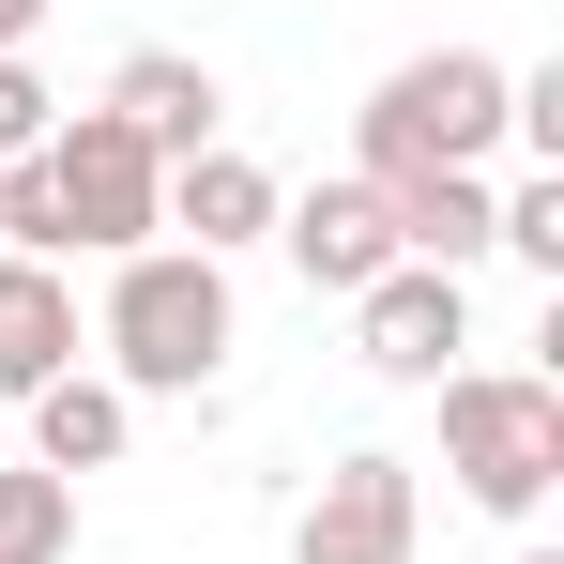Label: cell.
I'll list each match as a JSON object with an SVG mask.
<instances>
[{"instance_id":"cell-1","label":"cell","mask_w":564,"mask_h":564,"mask_svg":"<svg viewBox=\"0 0 564 564\" xmlns=\"http://www.w3.org/2000/svg\"><path fill=\"white\" fill-rule=\"evenodd\" d=\"M229 336H245V305H229V260H198V245H138L107 275V381L122 397H198L229 367Z\"/></svg>"},{"instance_id":"cell-2","label":"cell","mask_w":564,"mask_h":564,"mask_svg":"<svg viewBox=\"0 0 564 564\" xmlns=\"http://www.w3.org/2000/svg\"><path fill=\"white\" fill-rule=\"evenodd\" d=\"M503 77L519 62H488V46H427V62H397L367 93V169L351 184H412V169H488L503 153Z\"/></svg>"},{"instance_id":"cell-3","label":"cell","mask_w":564,"mask_h":564,"mask_svg":"<svg viewBox=\"0 0 564 564\" xmlns=\"http://www.w3.org/2000/svg\"><path fill=\"white\" fill-rule=\"evenodd\" d=\"M443 473H458V503H488V519H534L564 488V381L458 367L443 381Z\"/></svg>"},{"instance_id":"cell-4","label":"cell","mask_w":564,"mask_h":564,"mask_svg":"<svg viewBox=\"0 0 564 564\" xmlns=\"http://www.w3.org/2000/svg\"><path fill=\"white\" fill-rule=\"evenodd\" d=\"M46 198H62V245H93V260H138V245H169V169L107 122V107H77L62 138H46Z\"/></svg>"},{"instance_id":"cell-5","label":"cell","mask_w":564,"mask_h":564,"mask_svg":"<svg viewBox=\"0 0 564 564\" xmlns=\"http://www.w3.org/2000/svg\"><path fill=\"white\" fill-rule=\"evenodd\" d=\"M412 534H427V488H412V458L351 443V458L305 488V519H290V564H412Z\"/></svg>"},{"instance_id":"cell-6","label":"cell","mask_w":564,"mask_h":564,"mask_svg":"<svg viewBox=\"0 0 564 564\" xmlns=\"http://www.w3.org/2000/svg\"><path fill=\"white\" fill-rule=\"evenodd\" d=\"M351 351H367L381 381H458V351H473V290L427 275V260H397V275L351 290Z\"/></svg>"},{"instance_id":"cell-7","label":"cell","mask_w":564,"mask_h":564,"mask_svg":"<svg viewBox=\"0 0 564 564\" xmlns=\"http://www.w3.org/2000/svg\"><path fill=\"white\" fill-rule=\"evenodd\" d=\"M275 245H290V275L305 290H351L367 275H397V214H381V184H305V198H275Z\"/></svg>"},{"instance_id":"cell-8","label":"cell","mask_w":564,"mask_h":564,"mask_svg":"<svg viewBox=\"0 0 564 564\" xmlns=\"http://www.w3.org/2000/svg\"><path fill=\"white\" fill-rule=\"evenodd\" d=\"M214 62H184V46H122L107 62V122L153 153V169H184V153H214Z\"/></svg>"},{"instance_id":"cell-9","label":"cell","mask_w":564,"mask_h":564,"mask_svg":"<svg viewBox=\"0 0 564 564\" xmlns=\"http://www.w3.org/2000/svg\"><path fill=\"white\" fill-rule=\"evenodd\" d=\"M169 229H184L198 260L275 245V169H260V153H229V138H214V153H184V169H169Z\"/></svg>"},{"instance_id":"cell-10","label":"cell","mask_w":564,"mask_h":564,"mask_svg":"<svg viewBox=\"0 0 564 564\" xmlns=\"http://www.w3.org/2000/svg\"><path fill=\"white\" fill-rule=\"evenodd\" d=\"M381 214H397V260L473 275V260H488V214H503V184H488V169H412V184H381Z\"/></svg>"},{"instance_id":"cell-11","label":"cell","mask_w":564,"mask_h":564,"mask_svg":"<svg viewBox=\"0 0 564 564\" xmlns=\"http://www.w3.org/2000/svg\"><path fill=\"white\" fill-rule=\"evenodd\" d=\"M77 367V275L62 260H0V397H46Z\"/></svg>"},{"instance_id":"cell-12","label":"cell","mask_w":564,"mask_h":564,"mask_svg":"<svg viewBox=\"0 0 564 564\" xmlns=\"http://www.w3.org/2000/svg\"><path fill=\"white\" fill-rule=\"evenodd\" d=\"M122 443H138V397H122V381L62 367L46 397H31V473H62V488H77V473H107Z\"/></svg>"},{"instance_id":"cell-13","label":"cell","mask_w":564,"mask_h":564,"mask_svg":"<svg viewBox=\"0 0 564 564\" xmlns=\"http://www.w3.org/2000/svg\"><path fill=\"white\" fill-rule=\"evenodd\" d=\"M77 550V488L62 473H0V564H62Z\"/></svg>"},{"instance_id":"cell-14","label":"cell","mask_w":564,"mask_h":564,"mask_svg":"<svg viewBox=\"0 0 564 564\" xmlns=\"http://www.w3.org/2000/svg\"><path fill=\"white\" fill-rule=\"evenodd\" d=\"M488 245H503V260H534V275H564V169H534V184H503V214H488Z\"/></svg>"},{"instance_id":"cell-15","label":"cell","mask_w":564,"mask_h":564,"mask_svg":"<svg viewBox=\"0 0 564 564\" xmlns=\"http://www.w3.org/2000/svg\"><path fill=\"white\" fill-rule=\"evenodd\" d=\"M46 138H62V93H46L31 62H0V169H15V153H46Z\"/></svg>"},{"instance_id":"cell-16","label":"cell","mask_w":564,"mask_h":564,"mask_svg":"<svg viewBox=\"0 0 564 564\" xmlns=\"http://www.w3.org/2000/svg\"><path fill=\"white\" fill-rule=\"evenodd\" d=\"M31 31H46V0H0V62H31Z\"/></svg>"},{"instance_id":"cell-17","label":"cell","mask_w":564,"mask_h":564,"mask_svg":"<svg viewBox=\"0 0 564 564\" xmlns=\"http://www.w3.org/2000/svg\"><path fill=\"white\" fill-rule=\"evenodd\" d=\"M519 564H564V550H519Z\"/></svg>"}]
</instances>
